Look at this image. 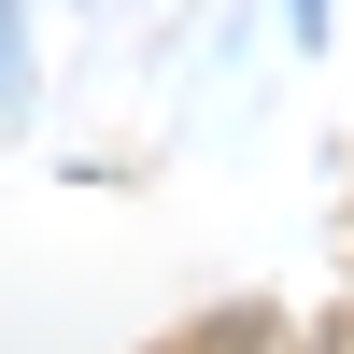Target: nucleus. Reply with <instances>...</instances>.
Here are the masks:
<instances>
[{
    "label": "nucleus",
    "mask_w": 354,
    "mask_h": 354,
    "mask_svg": "<svg viewBox=\"0 0 354 354\" xmlns=\"http://www.w3.org/2000/svg\"><path fill=\"white\" fill-rule=\"evenodd\" d=\"M312 15H326V0H298V28H312Z\"/></svg>",
    "instance_id": "f257e3e1"
}]
</instances>
